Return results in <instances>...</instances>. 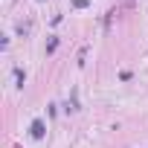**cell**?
I'll return each mask as SVG.
<instances>
[{
  "label": "cell",
  "instance_id": "obj_1",
  "mask_svg": "<svg viewBox=\"0 0 148 148\" xmlns=\"http://www.w3.org/2000/svg\"><path fill=\"white\" fill-rule=\"evenodd\" d=\"M32 134H35V136H41V134H44V125H41V122H35V125H32Z\"/></svg>",
  "mask_w": 148,
  "mask_h": 148
}]
</instances>
